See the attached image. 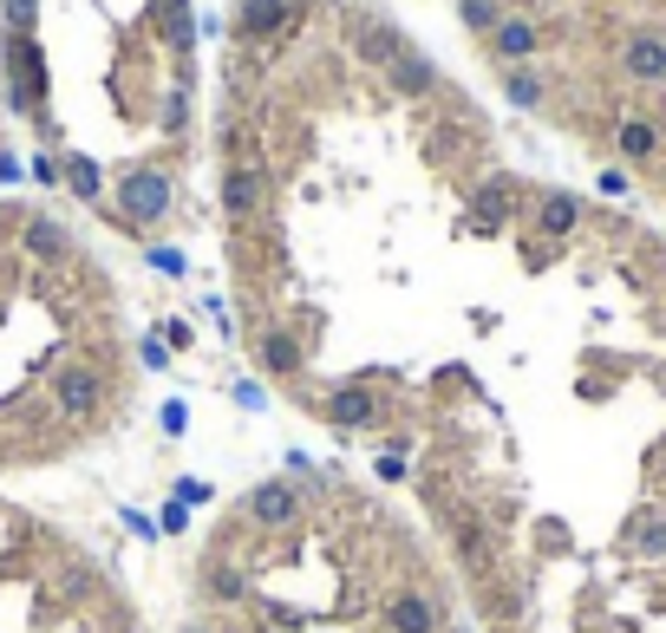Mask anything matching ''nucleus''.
<instances>
[{
    "instance_id": "nucleus-31",
    "label": "nucleus",
    "mask_w": 666,
    "mask_h": 633,
    "mask_svg": "<svg viewBox=\"0 0 666 633\" xmlns=\"http://www.w3.org/2000/svg\"><path fill=\"white\" fill-rule=\"evenodd\" d=\"M177 529H190V509H183V503L163 509V536H177Z\"/></svg>"
},
{
    "instance_id": "nucleus-19",
    "label": "nucleus",
    "mask_w": 666,
    "mask_h": 633,
    "mask_svg": "<svg viewBox=\"0 0 666 633\" xmlns=\"http://www.w3.org/2000/svg\"><path fill=\"white\" fill-rule=\"evenodd\" d=\"M451 536H457V556L477 568V574H490V562H497V549H490V536H484V523H471V516H457L451 523Z\"/></svg>"
},
{
    "instance_id": "nucleus-34",
    "label": "nucleus",
    "mask_w": 666,
    "mask_h": 633,
    "mask_svg": "<svg viewBox=\"0 0 666 633\" xmlns=\"http://www.w3.org/2000/svg\"><path fill=\"white\" fill-rule=\"evenodd\" d=\"M660 477H666V451H660Z\"/></svg>"
},
{
    "instance_id": "nucleus-12",
    "label": "nucleus",
    "mask_w": 666,
    "mask_h": 633,
    "mask_svg": "<svg viewBox=\"0 0 666 633\" xmlns=\"http://www.w3.org/2000/svg\"><path fill=\"white\" fill-rule=\"evenodd\" d=\"M621 542H627V556H641V562H666V509H634Z\"/></svg>"
},
{
    "instance_id": "nucleus-13",
    "label": "nucleus",
    "mask_w": 666,
    "mask_h": 633,
    "mask_svg": "<svg viewBox=\"0 0 666 633\" xmlns=\"http://www.w3.org/2000/svg\"><path fill=\"white\" fill-rule=\"evenodd\" d=\"M288 27V0H242L235 7V33L255 46V40H275Z\"/></svg>"
},
{
    "instance_id": "nucleus-9",
    "label": "nucleus",
    "mask_w": 666,
    "mask_h": 633,
    "mask_svg": "<svg viewBox=\"0 0 666 633\" xmlns=\"http://www.w3.org/2000/svg\"><path fill=\"white\" fill-rule=\"evenodd\" d=\"M621 72H627L634 85H666V40L660 33H634V40L621 46Z\"/></svg>"
},
{
    "instance_id": "nucleus-17",
    "label": "nucleus",
    "mask_w": 666,
    "mask_h": 633,
    "mask_svg": "<svg viewBox=\"0 0 666 633\" xmlns=\"http://www.w3.org/2000/svg\"><path fill=\"white\" fill-rule=\"evenodd\" d=\"M203 594L216 608H235V601H249V574L235 562H203Z\"/></svg>"
},
{
    "instance_id": "nucleus-18",
    "label": "nucleus",
    "mask_w": 666,
    "mask_h": 633,
    "mask_svg": "<svg viewBox=\"0 0 666 633\" xmlns=\"http://www.w3.org/2000/svg\"><path fill=\"white\" fill-rule=\"evenodd\" d=\"M27 255H40V262H60V255H73V235H66L53 215H27Z\"/></svg>"
},
{
    "instance_id": "nucleus-2",
    "label": "nucleus",
    "mask_w": 666,
    "mask_h": 633,
    "mask_svg": "<svg viewBox=\"0 0 666 633\" xmlns=\"http://www.w3.org/2000/svg\"><path fill=\"white\" fill-rule=\"evenodd\" d=\"M0 60H7V105L40 118V105H46V53H40V40L33 33H7Z\"/></svg>"
},
{
    "instance_id": "nucleus-3",
    "label": "nucleus",
    "mask_w": 666,
    "mask_h": 633,
    "mask_svg": "<svg viewBox=\"0 0 666 633\" xmlns=\"http://www.w3.org/2000/svg\"><path fill=\"white\" fill-rule=\"evenodd\" d=\"M46 399H53V412H60L66 424L98 419V412H105V372H98V366H85V359H66V366H53Z\"/></svg>"
},
{
    "instance_id": "nucleus-8",
    "label": "nucleus",
    "mask_w": 666,
    "mask_h": 633,
    "mask_svg": "<svg viewBox=\"0 0 666 633\" xmlns=\"http://www.w3.org/2000/svg\"><path fill=\"white\" fill-rule=\"evenodd\" d=\"M262 197H268V177L235 157V163L222 170V215H229V222H249V215L262 210Z\"/></svg>"
},
{
    "instance_id": "nucleus-1",
    "label": "nucleus",
    "mask_w": 666,
    "mask_h": 633,
    "mask_svg": "<svg viewBox=\"0 0 666 633\" xmlns=\"http://www.w3.org/2000/svg\"><path fill=\"white\" fill-rule=\"evenodd\" d=\"M170 177L163 170H150V163H138V170H125L118 177V190H112V210H118V222L125 229H157L163 215H170Z\"/></svg>"
},
{
    "instance_id": "nucleus-15",
    "label": "nucleus",
    "mask_w": 666,
    "mask_h": 633,
    "mask_svg": "<svg viewBox=\"0 0 666 633\" xmlns=\"http://www.w3.org/2000/svg\"><path fill=\"white\" fill-rule=\"evenodd\" d=\"M471 210H477V229H497L504 215L517 210V183H510V177H490V183H477V190H471Z\"/></svg>"
},
{
    "instance_id": "nucleus-4",
    "label": "nucleus",
    "mask_w": 666,
    "mask_h": 633,
    "mask_svg": "<svg viewBox=\"0 0 666 633\" xmlns=\"http://www.w3.org/2000/svg\"><path fill=\"white\" fill-rule=\"evenodd\" d=\"M242 516L255 529H295L300 516H307V490H300L295 477H262L255 490L242 496Z\"/></svg>"
},
{
    "instance_id": "nucleus-23",
    "label": "nucleus",
    "mask_w": 666,
    "mask_h": 633,
    "mask_svg": "<svg viewBox=\"0 0 666 633\" xmlns=\"http://www.w3.org/2000/svg\"><path fill=\"white\" fill-rule=\"evenodd\" d=\"M66 183H73L78 203H98V197H105V177H98L92 157H66Z\"/></svg>"
},
{
    "instance_id": "nucleus-28",
    "label": "nucleus",
    "mask_w": 666,
    "mask_h": 633,
    "mask_svg": "<svg viewBox=\"0 0 666 633\" xmlns=\"http://www.w3.org/2000/svg\"><path fill=\"white\" fill-rule=\"evenodd\" d=\"M288 477L307 490V477H314V457H307V451H288ZM314 484H320V477H314Z\"/></svg>"
},
{
    "instance_id": "nucleus-36",
    "label": "nucleus",
    "mask_w": 666,
    "mask_h": 633,
    "mask_svg": "<svg viewBox=\"0 0 666 633\" xmlns=\"http://www.w3.org/2000/svg\"><path fill=\"white\" fill-rule=\"evenodd\" d=\"M0 98H7V85H0Z\"/></svg>"
},
{
    "instance_id": "nucleus-35",
    "label": "nucleus",
    "mask_w": 666,
    "mask_h": 633,
    "mask_svg": "<svg viewBox=\"0 0 666 633\" xmlns=\"http://www.w3.org/2000/svg\"><path fill=\"white\" fill-rule=\"evenodd\" d=\"M190 633H210V627H190Z\"/></svg>"
},
{
    "instance_id": "nucleus-24",
    "label": "nucleus",
    "mask_w": 666,
    "mask_h": 633,
    "mask_svg": "<svg viewBox=\"0 0 666 633\" xmlns=\"http://www.w3.org/2000/svg\"><path fill=\"white\" fill-rule=\"evenodd\" d=\"M504 98L522 105V112H536V105H542V78H536V72H504Z\"/></svg>"
},
{
    "instance_id": "nucleus-7",
    "label": "nucleus",
    "mask_w": 666,
    "mask_h": 633,
    "mask_svg": "<svg viewBox=\"0 0 666 633\" xmlns=\"http://www.w3.org/2000/svg\"><path fill=\"white\" fill-rule=\"evenodd\" d=\"M255 366L268 379H295L300 366H307V340H300L295 327H255Z\"/></svg>"
},
{
    "instance_id": "nucleus-25",
    "label": "nucleus",
    "mask_w": 666,
    "mask_h": 633,
    "mask_svg": "<svg viewBox=\"0 0 666 633\" xmlns=\"http://www.w3.org/2000/svg\"><path fill=\"white\" fill-rule=\"evenodd\" d=\"M0 13H7V33H33V20H40V0H0Z\"/></svg>"
},
{
    "instance_id": "nucleus-14",
    "label": "nucleus",
    "mask_w": 666,
    "mask_h": 633,
    "mask_svg": "<svg viewBox=\"0 0 666 633\" xmlns=\"http://www.w3.org/2000/svg\"><path fill=\"white\" fill-rule=\"evenodd\" d=\"M536 46H542V27H536V20H522V13H510V20L490 33V53H497V60H510V66L529 60Z\"/></svg>"
},
{
    "instance_id": "nucleus-6",
    "label": "nucleus",
    "mask_w": 666,
    "mask_h": 633,
    "mask_svg": "<svg viewBox=\"0 0 666 633\" xmlns=\"http://www.w3.org/2000/svg\"><path fill=\"white\" fill-rule=\"evenodd\" d=\"M385 633H451V627H444L438 594H425V588H399V594L385 601Z\"/></svg>"
},
{
    "instance_id": "nucleus-11",
    "label": "nucleus",
    "mask_w": 666,
    "mask_h": 633,
    "mask_svg": "<svg viewBox=\"0 0 666 633\" xmlns=\"http://www.w3.org/2000/svg\"><path fill=\"white\" fill-rule=\"evenodd\" d=\"M385 78H392V92H399V98H425V92H438V66H432L419 46H405V53L385 66Z\"/></svg>"
},
{
    "instance_id": "nucleus-16",
    "label": "nucleus",
    "mask_w": 666,
    "mask_h": 633,
    "mask_svg": "<svg viewBox=\"0 0 666 633\" xmlns=\"http://www.w3.org/2000/svg\"><path fill=\"white\" fill-rule=\"evenodd\" d=\"M575 222H582V203H575L569 190H549V197L536 203V229H542L549 242H562V235H569Z\"/></svg>"
},
{
    "instance_id": "nucleus-10",
    "label": "nucleus",
    "mask_w": 666,
    "mask_h": 633,
    "mask_svg": "<svg viewBox=\"0 0 666 633\" xmlns=\"http://www.w3.org/2000/svg\"><path fill=\"white\" fill-rule=\"evenodd\" d=\"M353 53H360L367 66L385 72L392 60H399V53H405V33H399L392 20H360V27H353Z\"/></svg>"
},
{
    "instance_id": "nucleus-29",
    "label": "nucleus",
    "mask_w": 666,
    "mask_h": 633,
    "mask_svg": "<svg viewBox=\"0 0 666 633\" xmlns=\"http://www.w3.org/2000/svg\"><path fill=\"white\" fill-rule=\"evenodd\" d=\"M33 177H40V183H60V177H66V163H60V157H33Z\"/></svg>"
},
{
    "instance_id": "nucleus-26",
    "label": "nucleus",
    "mask_w": 666,
    "mask_h": 633,
    "mask_svg": "<svg viewBox=\"0 0 666 633\" xmlns=\"http://www.w3.org/2000/svg\"><path fill=\"white\" fill-rule=\"evenodd\" d=\"M183 125H190V92L177 85V92L163 98V131H183Z\"/></svg>"
},
{
    "instance_id": "nucleus-5",
    "label": "nucleus",
    "mask_w": 666,
    "mask_h": 633,
    "mask_svg": "<svg viewBox=\"0 0 666 633\" xmlns=\"http://www.w3.org/2000/svg\"><path fill=\"white\" fill-rule=\"evenodd\" d=\"M320 419L340 424V431H372L385 412H379V399L367 392V379H347V386H334V392L320 399Z\"/></svg>"
},
{
    "instance_id": "nucleus-22",
    "label": "nucleus",
    "mask_w": 666,
    "mask_h": 633,
    "mask_svg": "<svg viewBox=\"0 0 666 633\" xmlns=\"http://www.w3.org/2000/svg\"><path fill=\"white\" fill-rule=\"evenodd\" d=\"M457 20H464L471 33H484V40H490L510 13H504V0H457Z\"/></svg>"
},
{
    "instance_id": "nucleus-32",
    "label": "nucleus",
    "mask_w": 666,
    "mask_h": 633,
    "mask_svg": "<svg viewBox=\"0 0 666 633\" xmlns=\"http://www.w3.org/2000/svg\"><path fill=\"white\" fill-rule=\"evenodd\" d=\"M138 359H145V366H170V352H163V340H157V334L145 340V352H138Z\"/></svg>"
},
{
    "instance_id": "nucleus-30",
    "label": "nucleus",
    "mask_w": 666,
    "mask_h": 633,
    "mask_svg": "<svg viewBox=\"0 0 666 633\" xmlns=\"http://www.w3.org/2000/svg\"><path fill=\"white\" fill-rule=\"evenodd\" d=\"M150 268H163V275H183V255H177V249H150Z\"/></svg>"
},
{
    "instance_id": "nucleus-33",
    "label": "nucleus",
    "mask_w": 666,
    "mask_h": 633,
    "mask_svg": "<svg viewBox=\"0 0 666 633\" xmlns=\"http://www.w3.org/2000/svg\"><path fill=\"white\" fill-rule=\"evenodd\" d=\"M13 177H20V157H7V150H0V183H13Z\"/></svg>"
},
{
    "instance_id": "nucleus-20",
    "label": "nucleus",
    "mask_w": 666,
    "mask_h": 633,
    "mask_svg": "<svg viewBox=\"0 0 666 633\" xmlns=\"http://www.w3.org/2000/svg\"><path fill=\"white\" fill-rule=\"evenodd\" d=\"M157 27H163L170 53L183 60V53H190V40H197V27H190V0H157Z\"/></svg>"
},
{
    "instance_id": "nucleus-27",
    "label": "nucleus",
    "mask_w": 666,
    "mask_h": 633,
    "mask_svg": "<svg viewBox=\"0 0 666 633\" xmlns=\"http://www.w3.org/2000/svg\"><path fill=\"white\" fill-rule=\"evenodd\" d=\"M183 424H190V405H183V399H170V405H163V431H170V437H183Z\"/></svg>"
},
{
    "instance_id": "nucleus-21",
    "label": "nucleus",
    "mask_w": 666,
    "mask_h": 633,
    "mask_svg": "<svg viewBox=\"0 0 666 633\" xmlns=\"http://www.w3.org/2000/svg\"><path fill=\"white\" fill-rule=\"evenodd\" d=\"M614 144H621V157H634V163H647V157L660 150V131H654L647 118H621V131H614Z\"/></svg>"
}]
</instances>
